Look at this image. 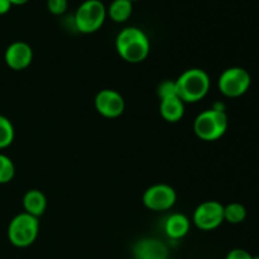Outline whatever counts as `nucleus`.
Returning <instances> with one entry per match:
<instances>
[{"instance_id":"6ab92c4d","label":"nucleus","mask_w":259,"mask_h":259,"mask_svg":"<svg viewBox=\"0 0 259 259\" xmlns=\"http://www.w3.org/2000/svg\"><path fill=\"white\" fill-rule=\"evenodd\" d=\"M174 95H177L176 83H175V81L166 80V81H163V82L159 83V86H158L159 99L168 98V96H174Z\"/></svg>"},{"instance_id":"aec40b11","label":"nucleus","mask_w":259,"mask_h":259,"mask_svg":"<svg viewBox=\"0 0 259 259\" xmlns=\"http://www.w3.org/2000/svg\"><path fill=\"white\" fill-rule=\"evenodd\" d=\"M67 0H47V8L53 15H61L67 10Z\"/></svg>"},{"instance_id":"7ed1b4c3","label":"nucleus","mask_w":259,"mask_h":259,"mask_svg":"<svg viewBox=\"0 0 259 259\" xmlns=\"http://www.w3.org/2000/svg\"><path fill=\"white\" fill-rule=\"evenodd\" d=\"M228 125L229 120L225 111L220 109H209L196 116L194 121V132L202 141L214 142L227 133Z\"/></svg>"},{"instance_id":"9d476101","label":"nucleus","mask_w":259,"mask_h":259,"mask_svg":"<svg viewBox=\"0 0 259 259\" xmlns=\"http://www.w3.org/2000/svg\"><path fill=\"white\" fill-rule=\"evenodd\" d=\"M5 62L12 70H24L33 60V51L28 43L18 40L12 43L5 51Z\"/></svg>"},{"instance_id":"ddd939ff","label":"nucleus","mask_w":259,"mask_h":259,"mask_svg":"<svg viewBox=\"0 0 259 259\" xmlns=\"http://www.w3.org/2000/svg\"><path fill=\"white\" fill-rule=\"evenodd\" d=\"M23 207H24L27 214L33 215L35 218H39L45 214L46 207H47V199L46 195L39 190H29L25 192L23 197Z\"/></svg>"},{"instance_id":"a211bd4d","label":"nucleus","mask_w":259,"mask_h":259,"mask_svg":"<svg viewBox=\"0 0 259 259\" xmlns=\"http://www.w3.org/2000/svg\"><path fill=\"white\" fill-rule=\"evenodd\" d=\"M15 175V167L12 159L0 153V184H8Z\"/></svg>"},{"instance_id":"dca6fc26","label":"nucleus","mask_w":259,"mask_h":259,"mask_svg":"<svg viewBox=\"0 0 259 259\" xmlns=\"http://www.w3.org/2000/svg\"><path fill=\"white\" fill-rule=\"evenodd\" d=\"M247 218V209L244 205L239 202H232V204L224 206V222L229 224H240Z\"/></svg>"},{"instance_id":"4be33fe9","label":"nucleus","mask_w":259,"mask_h":259,"mask_svg":"<svg viewBox=\"0 0 259 259\" xmlns=\"http://www.w3.org/2000/svg\"><path fill=\"white\" fill-rule=\"evenodd\" d=\"M12 5L13 4L10 3V0H0V15L7 14L10 8H12Z\"/></svg>"},{"instance_id":"f3484780","label":"nucleus","mask_w":259,"mask_h":259,"mask_svg":"<svg viewBox=\"0 0 259 259\" xmlns=\"http://www.w3.org/2000/svg\"><path fill=\"white\" fill-rule=\"evenodd\" d=\"M14 141V126L12 121L0 115V149L7 148Z\"/></svg>"},{"instance_id":"20e7f679","label":"nucleus","mask_w":259,"mask_h":259,"mask_svg":"<svg viewBox=\"0 0 259 259\" xmlns=\"http://www.w3.org/2000/svg\"><path fill=\"white\" fill-rule=\"evenodd\" d=\"M39 232L38 218L20 212L12 219L8 227V238L14 247L27 248L35 242Z\"/></svg>"},{"instance_id":"6e6552de","label":"nucleus","mask_w":259,"mask_h":259,"mask_svg":"<svg viewBox=\"0 0 259 259\" xmlns=\"http://www.w3.org/2000/svg\"><path fill=\"white\" fill-rule=\"evenodd\" d=\"M177 195L174 187L166 184H157L148 187L143 194V204L152 211H166L176 204Z\"/></svg>"},{"instance_id":"423d86ee","label":"nucleus","mask_w":259,"mask_h":259,"mask_svg":"<svg viewBox=\"0 0 259 259\" xmlns=\"http://www.w3.org/2000/svg\"><path fill=\"white\" fill-rule=\"evenodd\" d=\"M250 82L252 78L245 68L229 67L219 76L218 88L227 98H239L249 90Z\"/></svg>"},{"instance_id":"b1692460","label":"nucleus","mask_w":259,"mask_h":259,"mask_svg":"<svg viewBox=\"0 0 259 259\" xmlns=\"http://www.w3.org/2000/svg\"><path fill=\"white\" fill-rule=\"evenodd\" d=\"M131 2H136V0H131Z\"/></svg>"},{"instance_id":"9b49d317","label":"nucleus","mask_w":259,"mask_h":259,"mask_svg":"<svg viewBox=\"0 0 259 259\" xmlns=\"http://www.w3.org/2000/svg\"><path fill=\"white\" fill-rule=\"evenodd\" d=\"M134 259H168L166 244L158 239H141L133 247Z\"/></svg>"},{"instance_id":"f257e3e1","label":"nucleus","mask_w":259,"mask_h":259,"mask_svg":"<svg viewBox=\"0 0 259 259\" xmlns=\"http://www.w3.org/2000/svg\"><path fill=\"white\" fill-rule=\"evenodd\" d=\"M115 48L124 61L139 63L149 55L151 45L143 30L137 27H126L116 35Z\"/></svg>"},{"instance_id":"39448f33","label":"nucleus","mask_w":259,"mask_h":259,"mask_svg":"<svg viewBox=\"0 0 259 259\" xmlns=\"http://www.w3.org/2000/svg\"><path fill=\"white\" fill-rule=\"evenodd\" d=\"M106 14L108 10L101 0H85L76 10L73 20L78 32L89 34L103 27Z\"/></svg>"},{"instance_id":"4468645a","label":"nucleus","mask_w":259,"mask_h":259,"mask_svg":"<svg viewBox=\"0 0 259 259\" xmlns=\"http://www.w3.org/2000/svg\"><path fill=\"white\" fill-rule=\"evenodd\" d=\"M164 232L171 239H181L190 232V220L184 214H172L164 223Z\"/></svg>"},{"instance_id":"1a4fd4ad","label":"nucleus","mask_w":259,"mask_h":259,"mask_svg":"<svg viewBox=\"0 0 259 259\" xmlns=\"http://www.w3.org/2000/svg\"><path fill=\"white\" fill-rule=\"evenodd\" d=\"M94 104H95V109L98 110V113L109 119L120 116L125 109L123 96L118 91L110 90V89L101 90L95 96Z\"/></svg>"},{"instance_id":"f03ea898","label":"nucleus","mask_w":259,"mask_h":259,"mask_svg":"<svg viewBox=\"0 0 259 259\" xmlns=\"http://www.w3.org/2000/svg\"><path fill=\"white\" fill-rule=\"evenodd\" d=\"M177 96L184 103H197L210 90V77L201 68H190L182 72L176 81Z\"/></svg>"},{"instance_id":"2eb2a0df","label":"nucleus","mask_w":259,"mask_h":259,"mask_svg":"<svg viewBox=\"0 0 259 259\" xmlns=\"http://www.w3.org/2000/svg\"><path fill=\"white\" fill-rule=\"evenodd\" d=\"M109 17L116 23H123L131 18L133 13V2L131 0H113L109 5Z\"/></svg>"},{"instance_id":"f8f14e48","label":"nucleus","mask_w":259,"mask_h":259,"mask_svg":"<svg viewBox=\"0 0 259 259\" xmlns=\"http://www.w3.org/2000/svg\"><path fill=\"white\" fill-rule=\"evenodd\" d=\"M159 113L168 123H177L185 114V103L177 95L159 100Z\"/></svg>"},{"instance_id":"5701e85b","label":"nucleus","mask_w":259,"mask_h":259,"mask_svg":"<svg viewBox=\"0 0 259 259\" xmlns=\"http://www.w3.org/2000/svg\"><path fill=\"white\" fill-rule=\"evenodd\" d=\"M28 2H29V0H10V3H12L13 5H23Z\"/></svg>"},{"instance_id":"0eeeda50","label":"nucleus","mask_w":259,"mask_h":259,"mask_svg":"<svg viewBox=\"0 0 259 259\" xmlns=\"http://www.w3.org/2000/svg\"><path fill=\"white\" fill-rule=\"evenodd\" d=\"M194 224L199 229L209 232L217 229L224 222V205L219 201H204L194 211Z\"/></svg>"},{"instance_id":"412c9836","label":"nucleus","mask_w":259,"mask_h":259,"mask_svg":"<svg viewBox=\"0 0 259 259\" xmlns=\"http://www.w3.org/2000/svg\"><path fill=\"white\" fill-rule=\"evenodd\" d=\"M225 259H254V257L245 249L235 248V249H232L228 253Z\"/></svg>"}]
</instances>
